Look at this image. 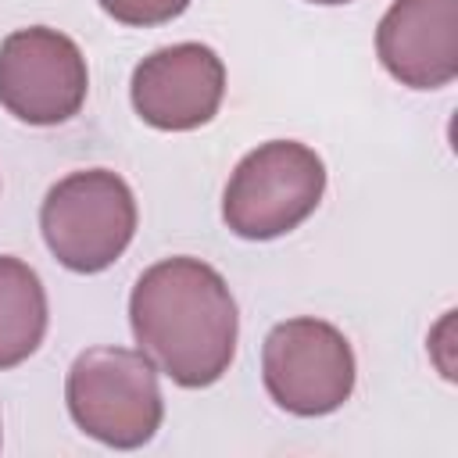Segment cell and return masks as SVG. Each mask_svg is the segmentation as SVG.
<instances>
[{"instance_id": "cell-8", "label": "cell", "mask_w": 458, "mask_h": 458, "mask_svg": "<svg viewBox=\"0 0 458 458\" xmlns=\"http://www.w3.org/2000/svg\"><path fill=\"white\" fill-rule=\"evenodd\" d=\"M383 68L408 89H440L458 75V0H394L376 25Z\"/></svg>"}, {"instance_id": "cell-2", "label": "cell", "mask_w": 458, "mask_h": 458, "mask_svg": "<svg viewBox=\"0 0 458 458\" xmlns=\"http://www.w3.org/2000/svg\"><path fill=\"white\" fill-rule=\"evenodd\" d=\"M64 401L86 437L118 451L150 444L165 419L157 369L143 351L129 347L82 351L68 369Z\"/></svg>"}, {"instance_id": "cell-4", "label": "cell", "mask_w": 458, "mask_h": 458, "mask_svg": "<svg viewBox=\"0 0 458 458\" xmlns=\"http://www.w3.org/2000/svg\"><path fill=\"white\" fill-rule=\"evenodd\" d=\"M322 193V157L308 143L268 140L236 161L222 193V218L240 240H276L315 215Z\"/></svg>"}, {"instance_id": "cell-6", "label": "cell", "mask_w": 458, "mask_h": 458, "mask_svg": "<svg viewBox=\"0 0 458 458\" xmlns=\"http://www.w3.org/2000/svg\"><path fill=\"white\" fill-rule=\"evenodd\" d=\"M89 68L79 43L57 29H14L0 43V104L25 125H61L79 114Z\"/></svg>"}, {"instance_id": "cell-3", "label": "cell", "mask_w": 458, "mask_h": 458, "mask_svg": "<svg viewBox=\"0 0 458 458\" xmlns=\"http://www.w3.org/2000/svg\"><path fill=\"white\" fill-rule=\"evenodd\" d=\"M136 197L111 168H82L57 179L39 208L50 254L82 276L111 268L136 236Z\"/></svg>"}, {"instance_id": "cell-7", "label": "cell", "mask_w": 458, "mask_h": 458, "mask_svg": "<svg viewBox=\"0 0 458 458\" xmlns=\"http://www.w3.org/2000/svg\"><path fill=\"white\" fill-rule=\"evenodd\" d=\"M129 97L147 125L161 132H190L218 114L225 64L204 43H172L136 64Z\"/></svg>"}, {"instance_id": "cell-1", "label": "cell", "mask_w": 458, "mask_h": 458, "mask_svg": "<svg viewBox=\"0 0 458 458\" xmlns=\"http://www.w3.org/2000/svg\"><path fill=\"white\" fill-rule=\"evenodd\" d=\"M129 326L154 369L186 390L218 383L233 365L240 336L229 283L190 254L143 268L129 293Z\"/></svg>"}, {"instance_id": "cell-11", "label": "cell", "mask_w": 458, "mask_h": 458, "mask_svg": "<svg viewBox=\"0 0 458 458\" xmlns=\"http://www.w3.org/2000/svg\"><path fill=\"white\" fill-rule=\"evenodd\" d=\"M308 4H322V7H336V4H351V0H308Z\"/></svg>"}, {"instance_id": "cell-5", "label": "cell", "mask_w": 458, "mask_h": 458, "mask_svg": "<svg viewBox=\"0 0 458 458\" xmlns=\"http://www.w3.org/2000/svg\"><path fill=\"white\" fill-rule=\"evenodd\" d=\"M354 351L347 336L326 318H286L276 322L261 344V379L268 397L301 419H318L354 390Z\"/></svg>"}, {"instance_id": "cell-10", "label": "cell", "mask_w": 458, "mask_h": 458, "mask_svg": "<svg viewBox=\"0 0 458 458\" xmlns=\"http://www.w3.org/2000/svg\"><path fill=\"white\" fill-rule=\"evenodd\" d=\"M97 4L104 7L107 18L122 25H136V29L165 25L190 7V0H97Z\"/></svg>"}, {"instance_id": "cell-9", "label": "cell", "mask_w": 458, "mask_h": 458, "mask_svg": "<svg viewBox=\"0 0 458 458\" xmlns=\"http://www.w3.org/2000/svg\"><path fill=\"white\" fill-rule=\"evenodd\" d=\"M50 308L43 279L21 258L0 254V372L36 354L47 336Z\"/></svg>"}]
</instances>
